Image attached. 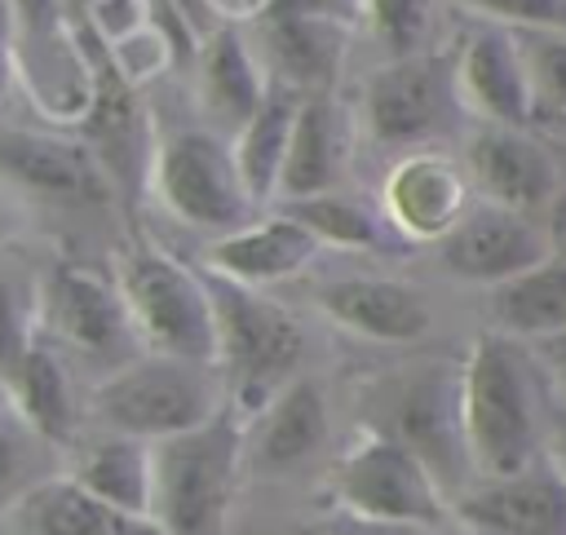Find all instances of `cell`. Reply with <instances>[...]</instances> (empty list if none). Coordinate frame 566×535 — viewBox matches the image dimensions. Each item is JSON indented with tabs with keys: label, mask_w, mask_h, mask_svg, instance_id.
I'll return each instance as SVG.
<instances>
[{
	"label": "cell",
	"mask_w": 566,
	"mask_h": 535,
	"mask_svg": "<svg viewBox=\"0 0 566 535\" xmlns=\"http://www.w3.org/2000/svg\"><path fill=\"white\" fill-rule=\"evenodd\" d=\"M296 106H301V97H296L292 88L270 84V88H265V102H261V106L252 111V119L230 137L239 177H243V186H248V195H252L256 208L279 195V172H283V155H287V141H292Z\"/></svg>",
	"instance_id": "28"
},
{
	"label": "cell",
	"mask_w": 566,
	"mask_h": 535,
	"mask_svg": "<svg viewBox=\"0 0 566 535\" xmlns=\"http://www.w3.org/2000/svg\"><path fill=\"white\" fill-rule=\"evenodd\" d=\"M451 93L455 106L473 111L482 124L526 128V71L517 35L478 18V27L460 40V53L451 57Z\"/></svg>",
	"instance_id": "16"
},
{
	"label": "cell",
	"mask_w": 566,
	"mask_h": 535,
	"mask_svg": "<svg viewBox=\"0 0 566 535\" xmlns=\"http://www.w3.org/2000/svg\"><path fill=\"white\" fill-rule=\"evenodd\" d=\"M49 451H53V447H49L40 433H31L18 416L0 424V517H4L31 486H40L44 478H53V469L44 464Z\"/></svg>",
	"instance_id": "31"
},
{
	"label": "cell",
	"mask_w": 566,
	"mask_h": 535,
	"mask_svg": "<svg viewBox=\"0 0 566 535\" xmlns=\"http://www.w3.org/2000/svg\"><path fill=\"white\" fill-rule=\"evenodd\" d=\"M243 473V416L226 407L208 424L150 442V522L159 535H226Z\"/></svg>",
	"instance_id": "2"
},
{
	"label": "cell",
	"mask_w": 566,
	"mask_h": 535,
	"mask_svg": "<svg viewBox=\"0 0 566 535\" xmlns=\"http://www.w3.org/2000/svg\"><path fill=\"white\" fill-rule=\"evenodd\" d=\"M389 416L394 420L380 433H389L407 451H416L429 464V473L438 478V486L447 478H455V469L469 464L464 429H460V376L447 380V376L429 371V376L402 385Z\"/></svg>",
	"instance_id": "19"
},
{
	"label": "cell",
	"mask_w": 566,
	"mask_h": 535,
	"mask_svg": "<svg viewBox=\"0 0 566 535\" xmlns=\"http://www.w3.org/2000/svg\"><path fill=\"white\" fill-rule=\"evenodd\" d=\"M539 358V367L557 380V389L566 394V332H553V336H539V340H526Z\"/></svg>",
	"instance_id": "36"
},
{
	"label": "cell",
	"mask_w": 566,
	"mask_h": 535,
	"mask_svg": "<svg viewBox=\"0 0 566 535\" xmlns=\"http://www.w3.org/2000/svg\"><path fill=\"white\" fill-rule=\"evenodd\" d=\"M332 495L349 517L371 526L438 531L451 517V504L442 500V486L429 473V464L380 429L363 433L336 460Z\"/></svg>",
	"instance_id": "6"
},
{
	"label": "cell",
	"mask_w": 566,
	"mask_h": 535,
	"mask_svg": "<svg viewBox=\"0 0 566 535\" xmlns=\"http://www.w3.org/2000/svg\"><path fill=\"white\" fill-rule=\"evenodd\" d=\"M150 186H155L159 203L195 230L230 234V230L248 225L256 212V203L239 177L230 137H221L217 128H190V133L159 141L155 164H150Z\"/></svg>",
	"instance_id": "7"
},
{
	"label": "cell",
	"mask_w": 566,
	"mask_h": 535,
	"mask_svg": "<svg viewBox=\"0 0 566 535\" xmlns=\"http://www.w3.org/2000/svg\"><path fill=\"white\" fill-rule=\"evenodd\" d=\"M526 71V128L566 141V31H513Z\"/></svg>",
	"instance_id": "30"
},
{
	"label": "cell",
	"mask_w": 566,
	"mask_h": 535,
	"mask_svg": "<svg viewBox=\"0 0 566 535\" xmlns=\"http://www.w3.org/2000/svg\"><path fill=\"white\" fill-rule=\"evenodd\" d=\"M460 429L469 469L482 478L522 473L539 460V420L526 358L500 332H482L460 367Z\"/></svg>",
	"instance_id": "1"
},
{
	"label": "cell",
	"mask_w": 566,
	"mask_h": 535,
	"mask_svg": "<svg viewBox=\"0 0 566 535\" xmlns=\"http://www.w3.org/2000/svg\"><path fill=\"white\" fill-rule=\"evenodd\" d=\"M35 296H40V323L66 349L111 363V371L142 354L119 279H106L93 265H53L49 279L35 287Z\"/></svg>",
	"instance_id": "9"
},
{
	"label": "cell",
	"mask_w": 566,
	"mask_h": 535,
	"mask_svg": "<svg viewBox=\"0 0 566 535\" xmlns=\"http://www.w3.org/2000/svg\"><path fill=\"white\" fill-rule=\"evenodd\" d=\"M442 265L464 283H504L548 256V234L526 212H509L495 203H473L442 239Z\"/></svg>",
	"instance_id": "12"
},
{
	"label": "cell",
	"mask_w": 566,
	"mask_h": 535,
	"mask_svg": "<svg viewBox=\"0 0 566 535\" xmlns=\"http://www.w3.org/2000/svg\"><path fill=\"white\" fill-rule=\"evenodd\" d=\"M0 172L49 199H97L106 190L84 141L35 128H0Z\"/></svg>",
	"instance_id": "23"
},
{
	"label": "cell",
	"mask_w": 566,
	"mask_h": 535,
	"mask_svg": "<svg viewBox=\"0 0 566 535\" xmlns=\"http://www.w3.org/2000/svg\"><path fill=\"white\" fill-rule=\"evenodd\" d=\"M451 93V62L433 53H411L385 62L363 88V119L380 146H420L447 119Z\"/></svg>",
	"instance_id": "10"
},
{
	"label": "cell",
	"mask_w": 566,
	"mask_h": 535,
	"mask_svg": "<svg viewBox=\"0 0 566 535\" xmlns=\"http://www.w3.org/2000/svg\"><path fill=\"white\" fill-rule=\"evenodd\" d=\"M13 35H18L13 9H9V0H0V97H4V88H9V71H13Z\"/></svg>",
	"instance_id": "37"
},
{
	"label": "cell",
	"mask_w": 566,
	"mask_h": 535,
	"mask_svg": "<svg viewBox=\"0 0 566 535\" xmlns=\"http://www.w3.org/2000/svg\"><path fill=\"white\" fill-rule=\"evenodd\" d=\"M62 473L80 482L88 495L106 500L111 508L150 517V442L102 433L93 442H80Z\"/></svg>",
	"instance_id": "25"
},
{
	"label": "cell",
	"mask_w": 566,
	"mask_h": 535,
	"mask_svg": "<svg viewBox=\"0 0 566 535\" xmlns=\"http://www.w3.org/2000/svg\"><path fill=\"white\" fill-rule=\"evenodd\" d=\"M75 44H80V57L88 66V106H84V133L80 141L88 146L93 164L102 168L106 177V190H119L128 203L137 199V190L150 181V164H155V137H150V115H146V102L137 97V84H128L106 44L75 27Z\"/></svg>",
	"instance_id": "8"
},
{
	"label": "cell",
	"mask_w": 566,
	"mask_h": 535,
	"mask_svg": "<svg viewBox=\"0 0 566 535\" xmlns=\"http://www.w3.org/2000/svg\"><path fill=\"white\" fill-rule=\"evenodd\" d=\"M314 305L363 340L407 345L429 332V301L402 279H332L314 292Z\"/></svg>",
	"instance_id": "20"
},
{
	"label": "cell",
	"mask_w": 566,
	"mask_h": 535,
	"mask_svg": "<svg viewBox=\"0 0 566 535\" xmlns=\"http://www.w3.org/2000/svg\"><path fill=\"white\" fill-rule=\"evenodd\" d=\"M40 296L27 279L0 274V385L18 371L27 349L40 340Z\"/></svg>",
	"instance_id": "32"
},
{
	"label": "cell",
	"mask_w": 566,
	"mask_h": 535,
	"mask_svg": "<svg viewBox=\"0 0 566 535\" xmlns=\"http://www.w3.org/2000/svg\"><path fill=\"white\" fill-rule=\"evenodd\" d=\"M451 513L478 535H566V478L553 460H531L522 473L482 478Z\"/></svg>",
	"instance_id": "15"
},
{
	"label": "cell",
	"mask_w": 566,
	"mask_h": 535,
	"mask_svg": "<svg viewBox=\"0 0 566 535\" xmlns=\"http://www.w3.org/2000/svg\"><path fill=\"white\" fill-rule=\"evenodd\" d=\"M363 13L371 22L376 40L394 57H411V53H420V44L429 35L433 0H363Z\"/></svg>",
	"instance_id": "33"
},
{
	"label": "cell",
	"mask_w": 566,
	"mask_h": 535,
	"mask_svg": "<svg viewBox=\"0 0 566 535\" xmlns=\"http://www.w3.org/2000/svg\"><path fill=\"white\" fill-rule=\"evenodd\" d=\"M119 292L146 354L217 363V323L203 270H190L164 248L133 243L119 261Z\"/></svg>",
	"instance_id": "5"
},
{
	"label": "cell",
	"mask_w": 566,
	"mask_h": 535,
	"mask_svg": "<svg viewBox=\"0 0 566 535\" xmlns=\"http://www.w3.org/2000/svg\"><path fill=\"white\" fill-rule=\"evenodd\" d=\"M62 4H66V0H9L18 31L35 35V40H57V27H62Z\"/></svg>",
	"instance_id": "35"
},
{
	"label": "cell",
	"mask_w": 566,
	"mask_h": 535,
	"mask_svg": "<svg viewBox=\"0 0 566 535\" xmlns=\"http://www.w3.org/2000/svg\"><path fill=\"white\" fill-rule=\"evenodd\" d=\"M203 283L212 296L217 371L226 380V398L239 416H256L301 367V323L283 305L261 296V287L230 283L212 270H203Z\"/></svg>",
	"instance_id": "4"
},
{
	"label": "cell",
	"mask_w": 566,
	"mask_h": 535,
	"mask_svg": "<svg viewBox=\"0 0 566 535\" xmlns=\"http://www.w3.org/2000/svg\"><path fill=\"white\" fill-rule=\"evenodd\" d=\"M327 442V398L310 376H292L261 411L256 424L243 429V469L252 473H287L305 464Z\"/></svg>",
	"instance_id": "17"
},
{
	"label": "cell",
	"mask_w": 566,
	"mask_h": 535,
	"mask_svg": "<svg viewBox=\"0 0 566 535\" xmlns=\"http://www.w3.org/2000/svg\"><path fill=\"white\" fill-rule=\"evenodd\" d=\"M464 172L482 203L526 217L535 208H548V199L557 195V164L544 137H535L531 128L482 124L464 150Z\"/></svg>",
	"instance_id": "13"
},
{
	"label": "cell",
	"mask_w": 566,
	"mask_h": 535,
	"mask_svg": "<svg viewBox=\"0 0 566 535\" xmlns=\"http://www.w3.org/2000/svg\"><path fill=\"white\" fill-rule=\"evenodd\" d=\"M4 526L9 535H159L150 517L111 508L66 473H53L40 486H31L4 513Z\"/></svg>",
	"instance_id": "22"
},
{
	"label": "cell",
	"mask_w": 566,
	"mask_h": 535,
	"mask_svg": "<svg viewBox=\"0 0 566 535\" xmlns=\"http://www.w3.org/2000/svg\"><path fill=\"white\" fill-rule=\"evenodd\" d=\"M195 80H199V102L212 115L221 137H234L252 119V111L265 102V88H270L265 66L239 22H221L212 35L199 40Z\"/></svg>",
	"instance_id": "21"
},
{
	"label": "cell",
	"mask_w": 566,
	"mask_h": 535,
	"mask_svg": "<svg viewBox=\"0 0 566 535\" xmlns=\"http://www.w3.org/2000/svg\"><path fill=\"white\" fill-rule=\"evenodd\" d=\"M455 4L509 31H566V0H455Z\"/></svg>",
	"instance_id": "34"
},
{
	"label": "cell",
	"mask_w": 566,
	"mask_h": 535,
	"mask_svg": "<svg viewBox=\"0 0 566 535\" xmlns=\"http://www.w3.org/2000/svg\"><path fill=\"white\" fill-rule=\"evenodd\" d=\"M93 420L106 433L164 442L190 433L230 407L217 363H190L172 354H137L106 371L88 398Z\"/></svg>",
	"instance_id": "3"
},
{
	"label": "cell",
	"mask_w": 566,
	"mask_h": 535,
	"mask_svg": "<svg viewBox=\"0 0 566 535\" xmlns=\"http://www.w3.org/2000/svg\"><path fill=\"white\" fill-rule=\"evenodd\" d=\"M548 460H553V469L566 478V420L553 429V451H548Z\"/></svg>",
	"instance_id": "39"
},
{
	"label": "cell",
	"mask_w": 566,
	"mask_h": 535,
	"mask_svg": "<svg viewBox=\"0 0 566 535\" xmlns=\"http://www.w3.org/2000/svg\"><path fill=\"white\" fill-rule=\"evenodd\" d=\"M495 332L509 340H539L566 332V256H544L539 265L491 287Z\"/></svg>",
	"instance_id": "27"
},
{
	"label": "cell",
	"mask_w": 566,
	"mask_h": 535,
	"mask_svg": "<svg viewBox=\"0 0 566 535\" xmlns=\"http://www.w3.org/2000/svg\"><path fill=\"white\" fill-rule=\"evenodd\" d=\"M345 115L340 106L327 97H301L296 106V124H292V141L283 155V172H279V195L283 199H305V195H323L340 186V168H345Z\"/></svg>",
	"instance_id": "24"
},
{
	"label": "cell",
	"mask_w": 566,
	"mask_h": 535,
	"mask_svg": "<svg viewBox=\"0 0 566 535\" xmlns=\"http://www.w3.org/2000/svg\"><path fill=\"white\" fill-rule=\"evenodd\" d=\"M318 239L292 217V212H274V217H256L230 234H221L208 256L203 270L243 283V287H270L283 279H296L314 256H318Z\"/></svg>",
	"instance_id": "18"
},
{
	"label": "cell",
	"mask_w": 566,
	"mask_h": 535,
	"mask_svg": "<svg viewBox=\"0 0 566 535\" xmlns=\"http://www.w3.org/2000/svg\"><path fill=\"white\" fill-rule=\"evenodd\" d=\"M212 4V13L221 18V22H243V18H261L265 9H270V0H208Z\"/></svg>",
	"instance_id": "38"
},
{
	"label": "cell",
	"mask_w": 566,
	"mask_h": 535,
	"mask_svg": "<svg viewBox=\"0 0 566 535\" xmlns=\"http://www.w3.org/2000/svg\"><path fill=\"white\" fill-rule=\"evenodd\" d=\"M349 44V22L296 13V9H265L256 27V57L265 80L292 88L296 97H327Z\"/></svg>",
	"instance_id": "14"
},
{
	"label": "cell",
	"mask_w": 566,
	"mask_h": 535,
	"mask_svg": "<svg viewBox=\"0 0 566 535\" xmlns=\"http://www.w3.org/2000/svg\"><path fill=\"white\" fill-rule=\"evenodd\" d=\"M283 212H292L323 248H349V252H398V248H407L398 239V230L385 221V212H376L371 203H363L354 195H340V190L283 199Z\"/></svg>",
	"instance_id": "29"
},
{
	"label": "cell",
	"mask_w": 566,
	"mask_h": 535,
	"mask_svg": "<svg viewBox=\"0 0 566 535\" xmlns=\"http://www.w3.org/2000/svg\"><path fill=\"white\" fill-rule=\"evenodd\" d=\"M305 535H332V531H305Z\"/></svg>",
	"instance_id": "40"
},
{
	"label": "cell",
	"mask_w": 566,
	"mask_h": 535,
	"mask_svg": "<svg viewBox=\"0 0 566 535\" xmlns=\"http://www.w3.org/2000/svg\"><path fill=\"white\" fill-rule=\"evenodd\" d=\"M469 199H473V186H469L464 164H455L442 150L402 155L380 186V212L407 248L438 243L473 208Z\"/></svg>",
	"instance_id": "11"
},
{
	"label": "cell",
	"mask_w": 566,
	"mask_h": 535,
	"mask_svg": "<svg viewBox=\"0 0 566 535\" xmlns=\"http://www.w3.org/2000/svg\"><path fill=\"white\" fill-rule=\"evenodd\" d=\"M9 402H13V416L40 433L49 447H66L75 442V389H71V376H66V363L57 358V349H49L44 340H35L27 349V358L18 363V371L9 376Z\"/></svg>",
	"instance_id": "26"
}]
</instances>
